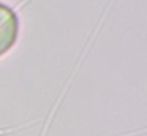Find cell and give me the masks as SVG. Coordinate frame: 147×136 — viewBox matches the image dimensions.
I'll return each mask as SVG.
<instances>
[{"instance_id":"1","label":"cell","mask_w":147,"mask_h":136,"mask_svg":"<svg viewBox=\"0 0 147 136\" xmlns=\"http://www.w3.org/2000/svg\"><path fill=\"white\" fill-rule=\"evenodd\" d=\"M19 33V19L13 8L0 3V57L14 46Z\"/></svg>"}]
</instances>
